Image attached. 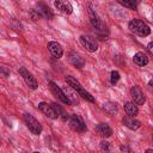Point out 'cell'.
I'll list each match as a JSON object with an SVG mask.
<instances>
[{"instance_id": "1", "label": "cell", "mask_w": 153, "mask_h": 153, "mask_svg": "<svg viewBox=\"0 0 153 153\" xmlns=\"http://www.w3.org/2000/svg\"><path fill=\"white\" fill-rule=\"evenodd\" d=\"M66 82L81 97V98H84V99H86L87 102H91V103H93L94 102V97L90 93V92H87L82 86H81V84L74 78V76H72V75H67L66 76Z\"/></svg>"}, {"instance_id": "2", "label": "cell", "mask_w": 153, "mask_h": 153, "mask_svg": "<svg viewBox=\"0 0 153 153\" xmlns=\"http://www.w3.org/2000/svg\"><path fill=\"white\" fill-rule=\"evenodd\" d=\"M128 27L131 32L140 37H146L151 33V27L141 19H131L128 24Z\"/></svg>"}, {"instance_id": "3", "label": "cell", "mask_w": 153, "mask_h": 153, "mask_svg": "<svg viewBox=\"0 0 153 153\" xmlns=\"http://www.w3.org/2000/svg\"><path fill=\"white\" fill-rule=\"evenodd\" d=\"M24 122L26 124V127L29 128V130L33 134V135H39L42 133V124L39 123L38 120H36L31 114H24L23 116Z\"/></svg>"}, {"instance_id": "4", "label": "cell", "mask_w": 153, "mask_h": 153, "mask_svg": "<svg viewBox=\"0 0 153 153\" xmlns=\"http://www.w3.org/2000/svg\"><path fill=\"white\" fill-rule=\"evenodd\" d=\"M68 123H69L71 129L76 131V133H84V131L87 130V127H86L85 122L78 115H71L69 118H68Z\"/></svg>"}, {"instance_id": "5", "label": "cell", "mask_w": 153, "mask_h": 153, "mask_svg": "<svg viewBox=\"0 0 153 153\" xmlns=\"http://www.w3.org/2000/svg\"><path fill=\"white\" fill-rule=\"evenodd\" d=\"M18 72H19V74L22 75V78H23V80L25 81V84H26L31 90H36V88L38 87L37 80L35 79V76H33L25 67H20V68L18 69Z\"/></svg>"}, {"instance_id": "6", "label": "cell", "mask_w": 153, "mask_h": 153, "mask_svg": "<svg viewBox=\"0 0 153 153\" xmlns=\"http://www.w3.org/2000/svg\"><path fill=\"white\" fill-rule=\"evenodd\" d=\"M80 42L82 44L84 48H86V50H88L90 53H94L98 49V42L94 37L90 36V35H81L80 36Z\"/></svg>"}, {"instance_id": "7", "label": "cell", "mask_w": 153, "mask_h": 153, "mask_svg": "<svg viewBox=\"0 0 153 153\" xmlns=\"http://www.w3.org/2000/svg\"><path fill=\"white\" fill-rule=\"evenodd\" d=\"M49 87H50L51 93H53L59 100H61V102H62L63 104H66V105H71V102H69V99L66 97L63 90H62L60 86H57L56 82H54V81H49Z\"/></svg>"}, {"instance_id": "8", "label": "cell", "mask_w": 153, "mask_h": 153, "mask_svg": "<svg viewBox=\"0 0 153 153\" xmlns=\"http://www.w3.org/2000/svg\"><path fill=\"white\" fill-rule=\"evenodd\" d=\"M88 16H90V22L92 24V26L98 30L99 32H105L106 31V25H104V23L99 19L98 14L92 10V7L90 6V10H88Z\"/></svg>"}, {"instance_id": "9", "label": "cell", "mask_w": 153, "mask_h": 153, "mask_svg": "<svg viewBox=\"0 0 153 153\" xmlns=\"http://www.w3.org/2000/svg\"><path fill=\"white\" fill-rule=\"evenodd\" d=\"M130 96H131L134 103L137 104V105H143L145 102H146V97H145L142 90L139 86H136V85H134L130 88Z\"/></svg>"}, {"instance_id": "10", "label": "cell", "mask_w": 153, "mask_h": 153, "mask_svg": "<svg viewBox=\"0 0 153 153\" xmlns=\"http://www.w3.org/2000/svg\"><path fill=\"white\" fill-rule=\"evenodd\" d=\"M47 48H48L50 55H51L54 59H60V57H62V55H63V49H62V47H61L60 43L54 42V41L48 42Z\"/></svg>"}, {"instance_id": "11", "label": "cell", "mask_w": 153, "mask_h": 153, "mask_svg": "<svg viewBox=\"0 0 153 153\" xmlns=\"http://www.w3.org/2000/svg\"><path fill=\"white\" fill-rule=\"evenodd\" d=\"M38 109H39L47 117H49V118H51V120L59 118V117H57V114H56V111L54 110V108L51 106V104H48V103H45V102H41V103L38 104Z\"/></svg>"}, {"instance_id": "12", "label": "cell", "mask_w": 153, "mask_h": 153, "mask_svg": "<svg viewBox=\"0 0 153 153\" xmlns=\"http://www.w3.org/2000/svg\"><path fill=\"white\" fill-rule=\"evenodd\" d=\"M94 130H96V133H97L99 136H102V137H104V139L110 137V136L112 135V129H111L110 126L106 124V123H99V124H97L96 128H94Z\"/></svg>"}, {"instance_id": "13", "label": "cell", "mask_w": 153, "mask_h": 153, "mask_svg": "<svg viewBox=\"0 0 153 153\" xmlns=\"http://www.w3.org/2000/svg\"><path fill=\"white\" fill-rule=\"evenodd\" d=\"M54 5H55V7H56L59 11H61V12H63V13H66V14H71V13L73 12V6H72V4H71L69 1L56 0V1L54 2Z\"/></svg>"}, {"instance_id": "14", "label": "cell", "mask_w": 153, "mask_h": 153, "mask_svg": "<svg viewBox=\"0 0 153 153\" xmlns=\"http://www.w3.org/2000/svg\"><path fill=\"white\" fill-rule=\"evenodd\" d=\"M122 122H123V124H124L127 128H129V129H131V130L139 129L140 126H141V122H140L139 120H136L135 117H130V116H124V117L122 118Z\"/></svg>"}, {"instance_id": "15", "label": "cell", "mask_w": 153, "mask_h": 153, "mask_svg": "<svg viewBox=\"0 0 153 153\" xmlns=\"http://www.w3.org/2000/svg\"><path fill=\"white\" fill-rule=\"evenodd\" d=\"M69 61H71V63H72L74 67H76V68H82V67L85 66V60H84L79 54H76V53H74V51H72V53L69 54Z\"/></svg>"}, {"instance_id": "16", "label": "cell", "mask_w": 153, "mask_h": 153, "mask_svg": "<svg viewBox=\"0 0 153 153\" xmlns=\"http://www.w3.org/2000/svg\"><path fill=\"white\" fill-rule=\"evenodd\" d=\"M133 61H134L135 65H137L140 67H143V66H146L148 63V56L142 51H137L133 56Z\"/></svg>"}, {"instance_id": "17", "label": "cell", "mask_w": 153, "mask_h": 153, "mask_svg": "<svg viewBox=\"0 0 153 153\" xmlns=\"http://www.w3.org/2000/svg\"><path fill=\"white\" fill-rule=\"evenodd\" d=\"M36 11L41 14V17H44V18H47V19H50V18L53 17V13H51L49 6L45 5V4H43V2H38V4H37V10H36Z\"/></svg>"}, {"instance_id": "18", "label": "cell", "mask_w": 153, "mask_h": 153, "mask_svg": "<svg viewBox=\"0 0 153 153\" xmlns=\"http://www.w3.org/2000/svg\"><path fill=\"white\" fill-rule=\"evenodd\" d=\"M123 108H124V111H126L127 116H130V117H135L139 112V109H137L136 104L133 103V102H127Z\"/></svg>"}, {"instance_id": "19", "label": "cell", "mask_w": 153, "mask_h": 153, "mask_svg": "<svg viewBox=\"0 0 153 153\" xmlns=\"http://www.w3.org/2000/svg\"><path fill=\"white\" fill-rule=\"evenodd\" d=\"M51 106H53V108H54V110L56 111V114H57V117H59V118H61L62 121H68L69 115L65 111V109H63L61 105H59L57 103H53V104H51Z\"/></svg>"}, {"instance_id": "20", "label": "cell", "mask_w": 153, "mask_h": 153, "mask_svg": "<svg viewBox=\"0 0 153 153\" xmlns=\"http://www.w3.org/2000/svg\"><path fill=\"white\" fill-rule=\"evenodd\" d=\"M103 110L109 115H115L117 112V104L112 102H106L103 104Z\"/></svg>"}, {"instance_id": "21", "label": "cell", "mask_w": 153, "mask_h": 153, "mask_svg": "<svg viewBox=\"0 0 153 153\" xmlns=\"http://www.w3.org/2000/svg\"><path fill=\"white\" fill-rule=\"evenodd\" d=\"M120 5H122V6H124V7H127V8H129V10H135L136 8V5H137V2L136 1H134V0H118L117 1Z\"/></svg>"}, {"instance_id": "22", "label": "cell", "mask_w": 153, "mask_h": 153, "mask_svg": "<svg viewBox=\"0 0 153 153\" xmlns=\"http://www.w3.org/2000/svg\"><path fill=\"white\" fill-rule=\"evenodd\" d=\"M63 92H65L66 97L69 99L71 104H78V103H79V100H78V98H76V93H73V92L71 91V88H67V90L63 91Z\"/></svg>"}, {"instance_id": "23", "label": "cell", "mask_w": 153, "mask_h": 153, "mask_svg": "<svg viewBox=\"0 0 153 153\" xmlns=\"http://www.w3.org/2000/svg\"><path fill=\"white\" fill-rule=\"evenodd\" d=\"M99 147H100L102 153H111V152H112V149H111V145H110L106 140H103V141L100 142Z\"/></svg>"}, {"instance_id": "24", "label": "cell", "mask_w": 153, "mask_h": 153, "mask_svg": "<svg viewBox=\"0 0 153 153\" xmlns=\"http://www.w3.org/2000/svg\"><path fill=\"white\" fill-rule=\"evenodd\" d=\"M118 80H120V73H118L117 71H112V72L110 73V82H111L112 85H115Z\"/></svg>"}, {"instance_id": "25", "label": "cell", "mask_w": 153, "mask_h": 153, "mask_svg": "<svg viewBox=\"0 0 153 153\" xmlns=\"http://www.w3.org/2000/svg\"><path fill=\"white\" fill-rule=\"evenodd\" d=\"M29 14H30V17L32 18V20H38V19L41 18V14H39L36 10H31V11L29 12Z\"/></svg>"}, {"instance_id": "26", "label": "cell", "mask_w": 153, "mask_h": 153, "mask_svg": "<svg viewBox=\"0 0 153 153\" xmlns=\"http://www.w3.org/2000/svg\"><path fill=\"white\" fill-rule=\"evenodd\" d=\"M120 148H121V152H122V153H134L128 146H123V145H122Z\"/></svg>"}, {"instance_id": "27", "label": "cell", "mask_w": 153, "mask_h": 153, "mask_svg": "<svg viewBox=\"0 0 153 153\" xmlns=\"http://www.w3.org/2000/svg\"><path fill=\"white\" fill-rule=\"evenodd\" d=\"M147 48H148V50L152 53V42L151 43H148V45H147Z\"/></svg>"}, {"instance_id": "28", "label": "cell", "mask_w": 153, "mask_h": 153, "mask_svg": "<svg viewBox=\"0 0 153 153\" xmlns=\"http://www.w3.org/2000/svg\"><path fill=\"white\" fill-rule=\"evenodd\" d=\"M145 153H153V149H151V148H148V149H147V151H146Z\"/></svg>"}, {"instance_id": "29", "label": "cell", "mask_w": 153, "mask_h": 153, "mask_svg": "<svg viewBox=\"0 0 153 153\" xmlns=\"http://www.w3.org/2000/svg\"><path fill=\"white\" fill-rule=\"evenodd\" d=\"M33 153H39V152H33Z\"/></svg>"}]
</instances>
